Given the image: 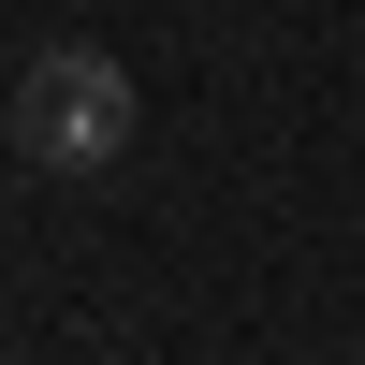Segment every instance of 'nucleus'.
<instances>
[{
    "instance_id": "1",
    "label": "nucleus",
    "mask_w": 365,
    "mask_h": 365,
    "mask_svg": "<svg viewBox=\"0 0 365 365\" xmlns=\"http://www.w3.org/2000/svg\"><path fill=\"white\" fill-rule=\"evenodd\" d=\"M132 117H146V103H132V73H117L103 44H29L0 132H15L29 175H103V161H132Z\"/></svg>"
}]
</instances>
